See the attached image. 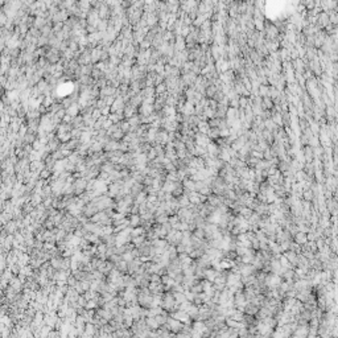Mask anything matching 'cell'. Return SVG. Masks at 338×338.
I'll return each mask as SVG.
<instances>
[{"label": "cell", "mask_w": 338, "mask_h": 338, "mask_svg": "<svg viewBox=\"0 0 338 338\" xmlns=\"http://www.w3.org/2000/svg\"><path fill=\"white\" fill-rule=\"evenodd\" d=\"M177 305V301L173 295H165L164 298H163V302H161V307L164 308V310H172L174 307Z\"/></svg>", "instance_id": "cell-1"}, {"label": "cell", "mask_w": 338, "mask_h": 338, "mask_svg": "<svg viewBox=\"0 0 338 338\" xmlns=\"http://www.w3.org/2000/svg\"><path fill=\"white\" fill-rule=\"evenodd\" d=\"M87 188V181L86 179H78L74 181V190H75V194L79 196L82 192Z\"/></svg>", "instance_id": "cell-2"}, {"label": "cell", "mask_w": 338, "mask_h": 338, "mask_svg": "<svg viewBox=\"0 0 338 338\" xmlns=\"http://www.w3.org/2000/svg\"><path fill=\"white\" fill-rule=\"evenodd\" d=\"M172 317L181 321V322H188V320H189V314H188V312H185V310H180V312H176V313L172 314Z\"/></svg>", "instance_id": "cell-3"}, {"label": "cell", "mask_w": 338, "mask_h": 338, "mask_svg": "<svg viewBox=\"0 0 338 338\" xmlns=\"http://www.w3.org/2000/svg\"><path fill=\"white\" fill-rule=\"evenodd\" d=\"M145 322H147L149 329H159V326H160L156 317H152V316H148V318H145Z\"/></svg>", "instance_id": "cell-4"}, {"label": "cell", "mask_w": 338, "mask_h": 338, "mask_svg": "<svg viewBox=\"0 0 338 338\" xmlns=\"http://www.w3.org/2000/svg\"><path fill=\"white\" fill-rule=\"evenodd\" d=\"M174 189H176V185L173 184V181H169V180L165 181L163 188H161V190H164L165 193H170V192H173Z\"/></svg>", "instance_id": "cell-5"}, {"label": "cell", "mask_w": 338, "mask_h": 338, "mask_svg": "<svg viewBox=\"0 0 338 338\" xmlns=\"http://www.w3.org/2000/svg\"><path fill=\"white\" fill-rule=\"evenodd\" d=\"M50 263H52L54 269H62V267H64V259L62 258H53Z\"/></svg>", "instance_id": "cell-6"}, {"label": "cell", "mask_w": 338, "mask_h": 338, "mask_svg": "<svg viewBox=\"0 0 338 338\" xmlns=\"http://www.w3.org/2000/svg\"><path fill=\"white\" fill-rule=\"evenodd\" d=\"M116 268L121 271V272H127L128 271V262H126L124 259L119 260V262H116Z\"/></svg>", "instance_id": "cell-7"}, {"label": "cell", "mask_w": 338, "mask_h": 338, "mask_svg": "<svg viewBox=\"0 0 338 338\" xmlns=\"http://www.w3.org/2000/svg\"><path fill=\"white\" fill-rule=\"evenodd\" d=\"M148 288H149V291H151L152 293H155V295H156V293H160V292H161V289H163V287H160L159 283H155V281L149 283Z\"/></svg>", "instance_id": "cell-8"}, {"label": "cell", "mask_w": 338, "mask_h": 338, "mask_svg": "<svg viewBox=\"0 0 338 338\" xmlns=\"http://www.w3.org/2000/svg\"><path fill=\"white\" fill-rule=\"evenodd\" d=\"M141 223V217H139V215H136V214H132V217L130 219V225L132 227H137Z\"/></svg>", "instance_id": "cell-9"}, {"label": "cell", "mask_w": 338, "mask_h": 338, "mask_svg": "<svg viewBox=\"0 0 338 338\" xmlns=\"http://www.w3.org/2000/svg\"><path fill=\"white\" fill-rule=\"evenodd\" d=\"M132 242H134V246L136 247H140L144 242H145V235H139V236H135V238H132Z\"/></svg>", "instance_id": "cell-10"}, {"label": "cell", "mask_w": 338, "mask_h": 338, "mask_svg": "<svg viewBox=\"0 0 338 338\" xmlns=\"http://www.w3.org/2000/svg\"><path fill=\"white\" fill-rule=\"evenodd\" d=\"M143 234H144V229H143L141 226H139V227H135V229H132V232H131L132 238L139 236V235H143Z\"/></svg>", "instance_id": "cell-11"}, {"label": "cell", "mask_w": 338, "mask_h": 338, "mask_svg": "<svg viewBox=\"0 0 338 338\" xmlns=\"http://www.w3.org/2000/svg\"><path fill=\"white\" fill-rule=\"evenodd\" d=\"M98 305V302H97V298H93V300H87L86 302V309H95Z\"/></svg>", "instance_id": "cell-12"}, {"label": "cell", "mask_w": 338, "mask_h": 338, "mask_svg": "<svg viewBox=\"0 0 338 338\" xmlns=\"http://www.w3.org/2000/svg\"><path fill=\"white\" fill-rule=\"evenodd\" d=\"M120 145L118 143H115V141H112V143H108V144H106V151H115V149H118Z\"/></svg>", "instance_id": "cell-13"}, {"label": "cell", "mask_w": 338, "mask_h": 338, "mask_svg": "<svg viewBox=\"0 0 338 338\" xmlns=\"http://www.w3.org/2000/svg\"><path fill=\"white\" fill-rule=\"evenodd\" d=\"M173 296H174V298H176L177 302H184V301H185V297H184V295H182L181 292H176Z\"/></svg>", "instance_id": "cell-14"}, {"label": "cell", "mask_w": 338, "mask_h": 338, "mask_svg": "<svg viewBox=\"0 0 338 338\" xmlns=\"http://www.w3.org/2000/svg\"><path fill=\"white\" fill-rule=\"evenodd\" d=\"M121 135H123V132H121V131H118V132H115V134H112V137L116 140V139H120Z\"/></svg>", "instance_id": "cell-15"}, {"label": "cell", "mask_w": 338, "mask_h": 338, "mask_svg": "<svg viewBox=\"0 0 338 338\" xmlns=\"http://www.w3.org/2000/svg\"><path fill=\"white\" fill-rule=\"evenodd\" d=\"M48 176H49V170H44V172H41V177H42V180H44V179H46Z\"/></svg>", "instance_id": "cell-16"}]
</instances>
